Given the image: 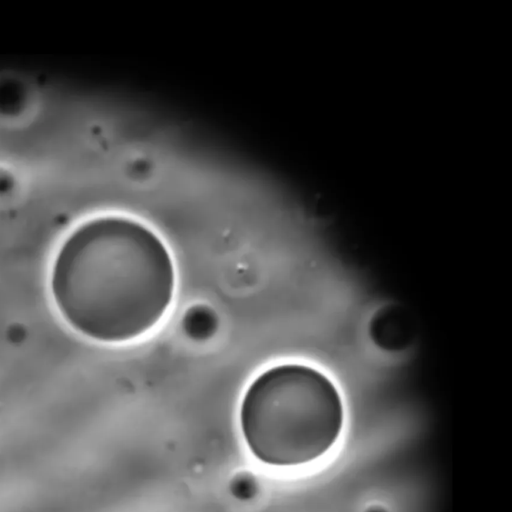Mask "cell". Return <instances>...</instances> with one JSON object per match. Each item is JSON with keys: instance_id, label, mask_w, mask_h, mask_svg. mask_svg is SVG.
I'll list each match as a JSON object with an SVG mask.
<instances>
[{"instance_id": "cell-1", "label": "cell", "mask_w": 512, "mask_h": 512, "mask_svg": "<svg viewBox=\"0 0 512 512\" xmlns=\"http://www.w3.org/2000/svg\"><path fill=\"white\" fill-rule=\"evenodd\" d=\"M57 311L73 330L103 343L134 340L168 311L175 290L169 250L148 227L102 216L75 228L50 273Z\"/></svg>"}, {"instance_id": "cell-2", "label": "cell", "mask_w": 512, "mask_h": 512, "mask_svg": "<svg viewBox=\"0 0 512 512\" xmlns=\"http://www.w3.org/2000/svg\"><path fill=\"white\" fill-rule=\"evenodd\" d=\"M344 421L341 396L319 370L304 364L274 365L247 387L240 426L247 446L261 462L295 466L325 454Z\"/></svg>"}]
</instances>
